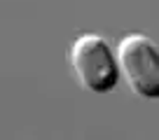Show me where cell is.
<instances>
[{
  "label": "cell",
  "mask_w": 159,
  "mask_h": 140,
  "mask_svg": "<svg viewBox=\"0 0 159 140\" xmlns=\"http://www.w3.org/2000/svg\"><path fill=\"white\" fill-rule=\"evenodd\" d=\"M68 61L75 77L91 94H108L117 86L122 70L117 54L103 35L82 33L70 42Z\"/></svg>",
  "instance_id": "1"
},
{
  "label": "cell",
  "mask_w": 159,
  "mask_h": 140,
  "mask_svg": "<svg viewBox=\"0 0 159 140\" xmlns=\"http://www.w3.org/2000/svg\"><path fill=\"white\" fill-rule=\"evenodd\" d=\"M119 70L138 98H159V47L143 33H131L117 45Z\"/></svg>",
  "instance_id": "2"
}]
</instances>
